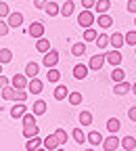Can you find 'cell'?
Listing matches in <instances>:
<instances>
[{
    "instance_id": "obj_1",
    "label": "cell",
    "mask_w": 136,
    "mask_h": 151,
    "mask_svg": "<svg viewBox=\"0 0 136 151\" xmlns=\"http://www.w3.org/2000/svg\"><path fill=\"white\" fill-rule=\"evenodd\" d=\"M94 23H96V19H94L92 9H84L80 15H77V25H82V27H92Z\"/></svg>"
},
{
    "instance_id": "obj_2",
    "label": "cell",
    "mask_w": 136,
    "mask_h": 151,
    "mask_svg": "<svg viewBox=\"0 0 136 151\" xmlns=\"http://www.w3.org/2000/svg\"><path fill=\"white\" fill-rule=\"evenodd\" d=\"M42 63H44L46 67H57V63H59V50H57V48H50L48 52H44Z\"/></svg>"
},
{
    "instance_id": "obj_3",
    "label": "cell",
    "mask_w": 136,
    "mask_h": 151,
    "mask_svg": "<svg viewBox=\"0 0 136 151\" xmlns=\"http://www.w3.org/2000/svg\"><path fill=\"white\" fill-rule=\"evenodd\" d=\"M27 84H29V78L25 73H17V76H13V80H11V86H15L17 90H25Z\"/></svg>"
},
{
    "instance_id": "obj_4",
    "label": "cell",
    "mask_w": 136,
    "mask_h": 151,
    "mask_svg": "<svg viewBox=\"0 0 136 151\" xmlns=\"http://www.w3.org/2000/svg\"><path fill=\"white\" fill-rule=\"evenodd\" d=\"M103 151H115V149H120L122 147V141L115 137V134H111V137H107L105 141H103Z\"/></svg>"
},
{
    "instance_id": "obj_5",
    "label": "cell",
    "mask_w": 136,
    "mask_h": 151,
    "mask_svg": "<svg viewBox=\"0 0 136 151\" xmlns=\"http://www.w3.org/2000/svg\"><path fill=\"white\" fill-rule=\"evenodd\" d=\"M105 59H107V63H111L113 67H117L120 63H122V50L120 48H113V50H109V52H105Z\"/></svg>"
},
{
    "instance_id": "obj_6",
    "label": "cell",
    "mask_w": 136,
    "mask_h": 151,
    "mask_svg": "<svg viewBox=\"0 0 136 151\" xmlns=\"http://www.w3.org/2000/svg\"><path fill=\"white\" fill-rule=\"evenodd\" d=\"M27 34H29L31 38H36V40H38V38H42V36H44V23L34 21V23L27 27Z\"/></svg>"
},
{
    "instance_id": "obj_7",
    "label": "cell",
    "mask_w": 136,
    "mask_h": 151,
    "mask_svg": "<svg viewBox=\"0 0 136 151\" xmlns=\"http://www.w3.org/2000/svg\"><path fill=\"white\" fill-rule=\"evenodd\" d=\"M42 90H44V82H42V80H38V76H36V78H29L27 92H31V94H40Z\"/></svg>"
},
{
    "instance_id": "obj_8",
    "label": "cell",
    "mask_w": 136,
    "mask_h": 151,
    "mask_svg": "<svg viewBox=\"0 0 136 151\" xmlns=\"http://www.w3.org/2000/svg\"><path fill=\"white\" fill-rule=\"evenodd\" d=\"M130 90H132V84H130V82H126V80L115 82V86H113V92L117 94V97H124V94H128Z\"/></svg>"
},
{
    "instance_id": "obj_9",
    "label": "cell",
    "mask_w": 136,
    "mask_h": 151,
    "mask_svg": "<svg viewBox=\"0 0 136 151\" xmlns=\"http://www.w3.org/2000/svg\"><path fill=\"white\" fill-rule=\"evenodd\" d=\"M105 55H94V57H90V61H88V67L92 69V71H99L103 65H105Z\"/></svg>"
},
{
    "instance_id": "obj_10",
    "label": "cell",
    "mask_w": 136,
    "mask_h": 151,
    "mask_svg": "<svg viewBox=\"0 0 136 151\" xmlns=\"http://www.w3.org/2000/svg\"><path fill=\"white\" fill-rule=\"evenodd\" d=\"M25 109H27V107H25V103H23V101H17V105H13V107H11V118H13V120L23 118V116H25Z\"/></svg>"
},
{
    "instance_id": "obj_11",
    "label": "cell",
    "mask_w": 136,
    "mask_h": 151,
    "mask_svg": "<svg viewBox=\"0 0 136 151\" xmlns=\"http://www.w3.org/2000/svg\"><path fill=\"white\" fill-rule=\"evenodd\" d=\"M88 71H90V67H88V65L77 63V65H73V78H75V80H84L86 76H88Z\"/></svg>"
},
{
    "instance_id": "obj_12",
    "label": "cell",
    "mask_w": 136,
    "mask_h": 151,
    "mask_svg": "<svg viewBox=\"0 0 136 151\" xmlns=\"http://www.w3.org/2000/svg\"><path fill=\"white\" fill-rule=\"evenodd\" d=\"M86 139H88V143H90L92 147H101V145H103V141H105V139H103V134H101L99 130H90Z\"/></svg>"
},
{
    "instance_id": "obj_13",
    "label": "cell",
    "mask_w": 136,
    "mask_h": 151,
    "mask_svg": "<svg viewBox=\"0 0 136 151\" xmlns=\"http://www.w3.org/2000/svg\"><path fill=\"white\" fill-rule=\"evenodd\" d=\"M6 21H9L11 27H21V25H23V15L19 13V11H15V13H11V15L6 17Z\"/></svg>"
},
{
    "instance_id": "obj_14",
    "label": "cell",
    "mask_w": 136,
    "mask_h": 151,
    "mask_svg": "<svg viewBox=\"0 0 136 151\" xmlns=\"http://www.w3.org/2000/svg\"><path fill=\"white\" fill-rule=\"evenodd\" d=\"M40 147H44V139H40V134H36V137L27 139V143H25V149H27V151L40 149Z\"/></svg>"
},
{
    "instance_id": "obj_15",
    "label": "cell",
    "mask_w": 136,
    "mask_h": 151,
    "mask_svg": "<svg viewBox=\"0 0 136 151\" xmlns=\"http://www.w3.org/2000/svg\"><path fill=\"white\" fill-rule=\"evenodd\" d=\"M96 25H99V27H103V29L111 27V25H113V19H111V15H109V13H101L99 17H96Z\"/></svg>"
},
{
    "instance_id": "obj_16",
    "label": "cell",
    "mask_w": 136,
    "mask_h": 151,
    "mask_svg": "<svg viewBox=\"0 0 136 151\" xmlns=\"http://www.w3.org/2000/svg\"><path fill=\"white\" fill-rule=\"evenodd\" d=\"M52 97H54L57 101H65V99L69 97V90H67V86H63V84H57V88L52 90Z\"/></svg>"
},
{
    "instance_id": "obj_17",
    "label": "cell",
    "mask_w": 136,
    "mask_h": 151,
    "mask_svg": "<svg viewBox=\"0 0 136 151\" xmlns=\"http://www.w3.org/2000/svg\"><path fill=\"white\" fill-rule=\"evenodd\" d=\"M50 48H52V46H50V40H46L44 36L36 40V50H38V52H42V55H44V52H48Z\"/></svg>"
},
{
    "instance_id": "obj_18",
    "label": "cell",
    "mask_w": 136,
    "mask_h": 151,
    "mask_svg": "<svg viewBox=\"0 0 136 151\" xmlns=\"http://www.w3.org/2000/svg\"><path fill=\"white\" fill-rule=\"evenodd\" d=\"M124 44H126V36H124V34H120V32L111 34V46H113V48H122Z\"/></svg>"
},
{
    "instance_id": "obj_19",
    "label": "cell",
    "mask_w": 136,
    "mask_h": 151,
    "mask_svg": "<svg viewBox=\"0 0 136 151\" xmlns=\"http://www.w3.org/2000/svg\"><path fill=\"white\" fill-rule=\"evenodd\" d=\"M0 94H2V101H15V99H17V88L9 84L6 88H2V92H0Z\"/></svg>"
},
{
    "instance_id": "obj_20",
    "label": "cell",
    "mask_w": 136,
    "mask_h": 151,
    "mask_svg": "<svg viewBox=\"0 0 136 151\" xmlns=\"http://www.w3.org/2000/svg\"><path fill=\"white\" fill-rule=\"evenodd\" d=\"M46 80H48L50 84H59V80H61V71L57 69V67H48V71H46Z\"/></svg>"
},
{
    "instance_id": "obj_21",
    "label": "cell",
    "mask_w": 136,
    "mask_h": 151,
    "mask_svg": "<svg viewBox=\"0 0 136 151\" xmlns=\"http://www.w3.org/2000/svg\"><path fill=\"white\" fill-rule=\"evenodd\" d=\"M109 9H111V0H96V4H94V9L92 11H96V13H109Z\"/></svg>"
},
{
    "instance_id": "obj_22",
    "label": "cell",
    "mask_w": 136,
    "mask_h": 151,
    "mask_svg": "<svg viewBox=\"0 0 136 151\" xmlns=\"http://www.w3.org/2000/svg\"><path fill=\"white\" fill-rule=\"evenodd\" d=\"M36 134H40V126H36V124L23 126V137H25V139H31V137H36Z\"/></svg>"
},
{
    "instance_id": "obj_23",
    "label": "cell",
    "mask_w": 136,
    "mask_h": 151,
    "mask_svg": "<svg viewBox=\"0 0 136 151\" xmlns=\"http://www.w3.org/2000/svg\"><path fill=\"white\" fill-rule=\"evenodd\" d=\"M120 128H122V122H120L117 118H109V120H107V130L111 132V134H117Z\"/></svg>"
},
{
    "instance_id": "obj_24",
    "label": "cell",
    "mask_w": 136,
    "mask_h": 151,
    "mask_svg": "<svg viewBox=\"0 0 136 151\" xmlns=\"http://www.w3.org/2000/svg\"><path fill=\"white\" fill-rule=\"evenodd\" d=\"M61 145H59V141H57V137L54 134H48L46 139H44V149H48V151H54V149H59Z\"/></svg>"
},
{
    "instance_id": "obj_25",
    "label": "cell",
    "mask_w": 136,
    "mask_h": 151,
    "mask_svg": "<svg viewBox=\"0 0 136 151\" xmlns=\"http://www.w3.org/2000/svg\"><path fill=\"white\" fill-rule=\"evenodd\" d=\"M71 137H73V141H75L77 145H84V143H88V139H86V134H84V130H82V128H73Z\"/></svg>"
},
{
    "instance_id": "obj_26",
    "label": "cell",
    "mask_w": 136,
    "mask_h": 151,
    "mask_svg": "<svg viewBox=\"0 0 136 151\" xmlns=\"http://www.w3.org/2000/svg\"><path fill=\"white\" fill-rule=\"evenodd\" d=\"M44 11H46V15H48V17H57V15H61V6L57 4V2H50V0H48V4L44 6Z\"/></svg>"
},
{
    "instance_id": "obj_27",
    "label": "cell",
    "mask_w": 136,
    "mask_h": 151,
    "mask_svg": "<svg viewBox=\"0 0 136 151\" xmlns=\"http://www.w3.org/2000/svg\"><path fill=\"white\" fill-rule=\"evenodd\" d=\"M31 111L36 113V116H44V113H46V101H42V99L34 101V107H31Z\"/></svg>"
},
{
    "instance_id": "obj_28",
    "label": "cell",
    "mask_w": 136,
    "mask_h": 151,
    "mask_svg": "<svg viewBox=\"0 0 136 151\" xmlns=\"http://www.w3.org/2000/svg\"><path fill=\"white\" fill-rule=\"evenodd\" d=\"M38 73H40V65H38V63H27L25 65V76H27V78H36V76Z\"/></svg>"
},
{
    "instance_id": "obj_29",
    "label": "cell",
    "mask_w": 136,
    "mask_h": 151,
    "mask_svg": "<svg viewBox=\"0 0 136 151\" xmlns=\"http://www.w3.org/2000/svg\"><path fill=\"white\" fill-rule=\"evenodd\" d=\"M71 55H73V57L86 55V42H75V44H71Z\"/></svg>"
},
{
    "instance_id": "obj_30",
    "label": "cell",
    "mask_w": 136,
    "mask_h": 151,
    "mask_svg": "<svg viewBox=\"0 0 136 151\" xmlns=\"http://www.w3.org/2000/svg\"><path fill=\"white\" fill-rule=\"evenodd\" d=\"M111 44V36H107V34H99V36H96V46H99V48H107Z\"/></svg>"
},
{
    "instance_id": "obj_31",
    "label": "cell",
    "mask_w": 136,
    "mask_h": 151,
    "mask_svg": "<svg viewBox=\"0 0 136 151\" xmlns=\"http://www.w3.org/2000/svg\"><path fill=\"white\" fill-rule=\"evenodd\" d=\"M11 61H13V50L11 48H0V63L6 65Z\"/></svg>"
},
{
    "instance_id": "obj_32",
    "label": "cell",
    "mask_w": 136,
    "mask_h": 151,
    "mask_svg": "<svg viewBox=\"0 0 136 151\" xmlns=\"http://www.w3.org/2000/svg\"><path fill=\"white\" fill-rule=\"evenodd\" d=\"M111 80H113V82H122V80H126V71L117 65V67L111 71Z\"/></svg>"
},
{
    "instance_id": "obj_33",
    "label": "cell",
    "mask_w": 136,
    "mask_h": 151,
    "mask_svg": "<svg viewBox=\"0 0 136 151\" xmlns=\"http://www.w3.org/2000/svg\"><path fill=\"white\" fill-rule=\"evenodd\" d=\"M96 29L94 27H84V42H96Z\"/></svg>"
},
{
    "instance_id": "obj_34",
    "label": "cell",
    "mask_w": 136,
    "mask_h": 151,
    "mask_svg": "<svg viewBox=\"0 0 136 151\" xmlns=\"http://www.w3.org/2000/svg\"><path fill=\"white\" fill-rule=\"evenodd\" d=\"M122 147H124L126 151H134V149H136V139H134V137H124V139H122Z\"/></svg>"
},
{
    "instance_id": "obj_35",
    "label": "cell",
    "mask_w": 136,
    "mask_h": 151,
    "mask_svg": "<svg viewBox=\"0 0 136 151\" xmlns=\"http://www.w3.org/2000/svg\"><path fill=\"white\" fill-rule=\"evenodd\" d=\"M52 134L57 137V141H59V145H65V143L69 141V137H67V132H65L63 128H57V130L52 132Z\"/></svg>"
},
{
    "instance_id": "obj_36",
    "label": "cell",
    "mask_w": 136,
    "mask_h": 151,
    "mask_svg": "<svg viewBox=\"0 0 136 151\" xmlns=\"http://www.w3.org/2000/svg\"><path fill=\"white\" fill-rule=\"evenodd\" d=\"M80 124H82V126H90V124H92V113H90L88 109L80 113Z\"/></svg>"
},
{
    "instance_id": "obj_37",
    "label": "cell",
    "mask_w": 136,
    "mask_h": 151,
    "mask_svg": "<svg viewBox=\"0 0 136 151\" xmlns=\"http://www.w3.org/2000/svg\"><path fill=\"white\" fill-rule=\"evenodd\" d=\"M73 9H75V4L71 2V0H67V2L61 6V15H63V17H69V15L73 13Z\"/></svg>"
},
{
    "instance_id": "obj_38",
    "label": "cell",
    "mask_w": 136,
    "mask_h": 151,
    "mask_svg": "<svg viewBox=\"0 0 136 151\" xmlns=\"http://www.w3.org/2000/svg\"><path fill=\"white\" fill-rule=\"evenodd\" d=\"M124 36H126V44L136 46V29H130V32H126Z\"/></svg>"
},
{
    "instance_id": "obj_39",
    "label": "cell",
    "mask_w": 136,
    "mask_h": 151,
    "mask_svg": "<svg viewBox=\"0 0 136 151\" xmlns=\"http://www.w3.org/2000/svg\"><path fill=\"white\" fill-rule=\"evenodd\" d=\"M67 99H69L71 105H80V103H82V92H69Z\"/></svg>"
},
{
    "instance_id": "obj_40",
    "label": "cell",
    "mask_w": 136,
    "mask_h": 151,
    "mask_svg": "<svg viewBox=\"0 0 136 151\" xmlns=\"http://www.w3.org/2000/svg\"><path fill=\"white\" fill-rule=\"evenodd\" d=\"M9 29H11V25H9V21H4L2 17H0V38H4L6 34H9Z\"/></svg>"
},
{
    "instance_id": "obj_41",
    "label": "cell",
    "mask_w": 136,
    "mask_h": 151,
    "mask_svg": "<svg viewBox=\"0 0 136 151\" xmlns=\"http://www.w3.org/2000/svg\"><path fill=\"white\" fill-rule=\"evenodd\" d=\"M36 118H38V116L31 111V113H25V116L21 118V122H23V126H27V124H36Z\"/></svg>"
},
{
    "instance_id": "obj_42",
    "label": "cell",
    "mask_w": 136,
    "mask_h": 151,
    "mask_svg": "<svg viewBox=\"0 0 136 151\" xmlns=\"http://www.w3.org/2000/svg\"><path fill=\"white\" fill-rule=\"evenodd\" d=\"M9 15H11V9H9V4H6V2H0V17L4 19V17H9Z\"/></svg>"
},
{
    "instance_id": "obj_43",
    "label": "cell",
    "mask_w": 136,
    "mask_h": 151,
    "mask_svg": "<svg viewBox=\"0 0 136 151\" xmlns=\"http://www.w3.org/2000/svg\"><path fill=\"white\" fill-rule=\"evenodd\" d=\"M11 84V80L6 78V76H2V73H0V90H2V88H6Z\"/></svg>"
},
{
    "instance_id": "obj_44",
    "label": "cell",
    "mask_w": 136,
    "mask_h": 151,
    "mask_svg": "<svg viewBox=\"0 0 136 151\" xmlns=\"http://www.w3.org/2000/svg\"><path fill=\"white\" fill-rule=\"evenodd\" d=\"M94 4H96V0H82L84 9H94Z\"/></svg>"
},
{
    "instance_id": "obj_45",
    "label": "cell",
    "mask_w": 136,
    "mask_h": 151,
    "mask_svg": "<svg viewBox=\"0 0 136 151\" xmlns=\"http://www.w3.org/2000/svg\"><path fill=\"white\" fill-rule=\"evenodd\" d=\"M126 2H128V11L136 15V0H126Z\"/></svg>"
},
{
    "instance_id": "obj_46",
    "label": "cell",
    "mask_w": 136,
    "mask_h": 151,
    "mask_svg": "<svg viewBox=\"0 0 136 151\" xmlns=\"http://www.w3.org/2000/svg\"><path fill=\"white\" fill-rule=\"evenodd\" d=\"M46 4H48V0H34V6L36 9H44Z\"/></svg>"
},
{
    "instance_id": "obj_47",
    "label": "cell",
    "mask_w": 136,
    "mask_h": 151,
    "mask_svg": "<svg viewBox=\"0 0 136 151\" xmlns=\"http://www.w3.org/2000/svg\"><path fill=\"white\" fill-rule=\"evenodd\" d=\"M128 118H130V120H132V122H136V105H134V107H130V109H128Z\"/></svg>"
},
{
    "instance_id": "obj_48",
    "label": "cell",
    "mask_w": 136,
    "mask_h": 151,
    "mask_svg": "<svg viewBox=\"0 0 136 151\" xmlns=\"http://www.w3.org/2000/svg\"><path fill=\"white\" fill-rule=\"evenodd\" d=\"M132 92H134V94H136V82H134V84H132Z\"/></svg>"
},
{
    "instance_id": "obj_49",
    "label": "cell",
    "mask_w": 136,
    "mask_h": 151,
    "mask_svg": "<svg viewBox=\"0 0 136 151\" xmlns=\"http://www.w3.org/2000/svg\"><path fill=\"white\" fill-rule=\"evenodd\" d=\"M0 73H2V63H0Z\"/></svg>"
},
{
    "instance_id": "obj_50",
    "label": "cell",
    "mask_w": 136,
    "mask_h": 151,
    "mask_svg": "<svg viewBox=\"0 0 136 151\" xmlns=\"http://www.w3.org/2000/svg\"><path fill=\"white\" fill-rule=\"evenodd\" d=\"M134 25H136V19H134Z\"/></svg>"
},
{
    "instance_id": "obj_51",
    "label": "cell",
    "mask_w": 136,
    "mask_h": 151,
    "mask_svg": "<svg viewBox=\"0 0 136 151\" xmlns=\"http://www.w3.org/2000/svg\"><path fill=\"white\" fill-rule=\"evenodd\" d=\"M134 50H136V46H134Z\"/></svg>"
}]
</instances>
